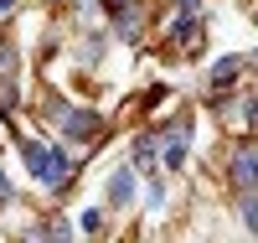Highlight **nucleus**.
Returning a JSON list of instances; mask_svg holds the SVG:
<instances>
[{"instance_id":"obj_1","label":"nucleus","mask_w":258,"mask_h":243,"mask_svg":"<svg viewBox=\"0 0 258 243\" xmlns=\"http://www.w3.org/2000/svg\"><path fill=\"white\" fill-rule=\"evenodd\" d=\"M21 156H26V166H31V176L41 186H62L73 176V161H68V150H57V145H36V140H26L21 145Z\"/></svg>"},{"instance_id":"obj_2","label":"nucleus","mask_w":258,"mask_h":243,"mask_svg":"<svg viewBox=\"0 0 258 243\" xmlns=\"http://www.w3.org/2000/svg\"><path fill=\"white\" fill-rule=\"evenodd\" d=\"M186 150H191V119H176L160 140V161L176 171V166H186Z\"/></svg>"},{"instance_id":"obj_3","label":"nucleus","mask_w":258,"mask_h":243,"mask_svg":"<svg viewBox=\"0 0 258 243\" xmlns=\"http://www.w3.org/2000/svg\"><path fill=\"white\" fill-rule=\"evenodd\" d=\"M98 129H103V119L93 109H62V135L68 140H93Z\"/></svg>"},{"instance_id":"obj_4","label":"nucleus","mask_w":258,"mask_h":243,"mask_svg":"<svg viewBox=\"0 0 258 243\" xmlns=\"http://www.w3.org/2000/svg\"><path fill=\"white\" fill-rule=\"evenodd\" d=\"M232 181H238L243 191L258 186V140L253 145H238V156H232Z\"/></svg>"},{"instance_id":"obj_5","label":"nucleus","mask_w":258,"mask_h":243,"mask_svg":"<svg viewBox=\"0 0 258 243\" xmlns=\"http://www.w3.org/2000/svg\"><path fill=\"white\" fill-rule=\"evenodd\" d=\"M140 26H145V11H140V6H119V11H114V31H119L124 41H135Z\"/></svg>"},{"instance_id":"obj_6","label":"nucleus","mask_w":258,"mask_h":243,"mask_svg":"<svg viewBox=\"0 0 258 243\" xmlns=\"http://www.w3.org/2000/svg\"><path fill=\"white\" fill-rule=\"evenodd\" d=\"M129 197H135V171H129V166H119V171L109 176V202H114V207H124Z\"/></svg>"},{"instance_id":"obj_7","label":"nucleus","mask_w":258,"mask_h":243,"mask_svg":"<svg viewBox=\"0 0 258 243\" xmlns=\"http://www.w3.org/2000/svg\"><path fill=\"white\" fill-rule=\"evenodd\" d=\"M155 161H160V140L155 135H140L135 140V166L140 171H155Z\"/></svg>"},{"instance_id":"obj_8","label":"nucleus","mask_w":258,"mask_h":243,"mask_svg":"<svg viewBox=\"0 0 258 243\" xmlns=\"http://www.w3.org/2000/svg\"><path fill=\"white\" fill-rule=\"evenodd\" d=\"M238 73H243V57H222L217 68H212V88H232Z\"/></svg>"},{"instance_id":"obj_9","label":"nucleus","mask_w":258,"mask_h":243,"mask_svg":"<svg viewBox=\"0 0 258 243\" xmlns=\"http://www.w3.org/2000/svg\"><path fill=\"white\" fill-rule=\"evenodd\" d=\"M170 36H176L181 47H197V41H202V26H197V16H181L176 26H170Z\"/></svg>"},{"instance_id":"obj_10","label":"nucleus","mask_w":258,"mask_h":243,"mask_svg":"<svg viewBox=\"0 0 258 243\" xmlns=\"http://www.w3.org/2000/svg\"><path fill=\"white\" fill-rule=\"evenodd\" d=\"M47 243H73V228L62 223V217H52L47 223Z\"/></svg>"},{"instance_id":"obj_11","label":"nucleus","mask_w":258,"mask_h":243,"mask_svg":"<svg viewBox=\"0 0 258 243\" xmlns=\"http://www.w3.org/2000/svg\"><path fill=\"white\" fill-rule=\"evenodd\" d=\"M243 223H248V228L258 233V197H253V191L243 197Z\"/></svg>"},{"instance_id":"obj_12","label":"nucleus","mask_w":258,"mask_h":243,"mask_svg":"<svg viewBox=\"0 0 258 243\" xmlns=\"http://www.w3.org/2000/svg\"><path fill=\"white\" fill-rule=\"evenodd\" d=\"M243 119H248V124H258V99H248V104H243Z\"/></svg>"},{"instance_id":"obj_13","label":"nucleus","mask_w":258,"mask_h":243,"mask_svg":"<svg viewBox=\"0 0 258 243\" xmlns=\"http://www.w3.org/2000/svg\"><path fill=\"white\" fill-rule=\"evenodd\" d=\"M176 6H181V16H197V6H202V0H176Z\"/></svg>"},{"instance_id":"obj_14","label":"nucleus","mask_w":258,"mask_h":243,"mask_svg":"<svg viewBox=\"0 0 258 243\" xmlns=\"http://www.w3.org/2000/svg\"><path fill=\"white\" fill-rule=\"evenodd\" d=\"M6 197H11V181H6V171H0V202H6Z\"/></svg>"},{"instance_id":"obj_15","label":"nucleus","mask_w":258,"mask_h":243,"mask_svg":"<svg viewBox=\"0 0 258 243\" xmlns=\"http://www.w3.org/2000/svg\"><path fill=\"white\" fill-rule=\"evenodd\" d=\"M11 6H16V0H0V16H6V11H11Z\"/></svg>"},{"instance_id":"obj_16","label":"nucleus","mask_w":258,"mask_h":243,"mask_svg":"<svg viewBox=\"0 0 258 243\" xmlns=\"http://www.w3.org/2000/svg\"><path fill=\"white\" fill-rule=\"evenodd\" d=\"M109 6H119V0H109Z\"/></svg>"}]
</instances>
